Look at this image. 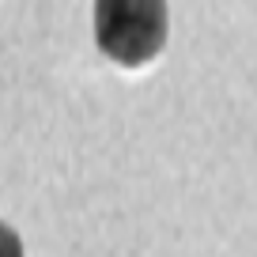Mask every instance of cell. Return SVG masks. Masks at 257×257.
I'll return each instance as SVG.
<instances>
[{
  "label": "cell",
  "instance_id": "obj_1",
  "mask_svg": "<svg viewBox=\"0 0 257 257\" xmlns=\"http://www.w3.org/2000/svg\"><path fill=\"white\" fill-rule=\"evenodd\" d=\"M95 42L125 68L155 61L167 46V0H95Z\"/></svg>",
  "mask_w": 257,
  "mask_h": 257
},
{
  "label": "cell",
  "instance_id": "obj_2",
  "mask_svg": "<svg viewBox=\"0 0 257 257\" xmlns=\"http://www.w3.org/2000/svg\"><path fill=\"white\" fill-rule=\"evenodd\" d=\"M0 257H23V242H19V234L12 231V227L0 223Z\"/></svg>",
  "mask_w": 257,
  "mask_h": 257
}]
</instances>
